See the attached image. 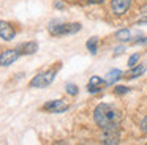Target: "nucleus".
<instances>
[{
	"mask_svg": "<svg viewBox=\"0 0 147 145\" xmlns=\"http://www.w3.org/2000/svg\"><path fill=\"white\" fill-rule=\"evenodd\" d=\"M93 120L101 129L114 128V126H119V123H120L122 112L112 104L101 103L93 110Z\"/></svg>",
	"mask_w": 147,
	"mask_h": 145,
	"instance_id": "f257e3e1",
	"label": "nucleus"
},
{
	"mask_svg": "<svg viewBox=\"0 0 147 145\" xmlns=\"http://www.w3.org/2000/svg\"><path fill=\"white\" fill-rule=\"evenodd\" d=\"M81 30V24L78 22H71V24H60V25H54L49 24V32H51L54 36H62V35H71L76 33V32Z\"/></svg>",
	"mask_w": 147,
	"mask_h": 145,
	"instance_id": "f03ea898",
	"label": "nucleus"
},
{
	"mask_svg": "<svg viewBox=\"0 0 147 145\" xmlns=\"http://www.w3.org/2000/svg\"><path fill=\"white\" fill-rule=\"evenodd\" d=\"M55 77V71H46V72H41V74H36L35 77L30 81V87L33 88H46Z\"/></svg>",
	"mask_w": 147,
	"mask_h": 145,
	"instance_id": "7ed1b4c3",
	"label": "nucleus"
},
{
	"mask_svg": "<svg viewBox=\"0 0 147 145\" xmlns=\"http://www.w3.org/2000/svg\"><path fill=\"white\" fill-rule=\"evenodd\" d=\"M119 139H120L119 126L103 129V134H101V144L103 145H117L119 144Z\"/></svg>",
	"mask_w": 147,
	"mask_h": 145,
	"instance_id": "20e7f679",
	"label": "nucleus"
},
{
	"mask_svg": "<svg viewBox=\"0 0 147 145\" xmlns=\"http://www.w3.org/2000/svg\"><path fill=\"white\" fill-rule=\"evenodd\" d=\"M21 55L19 49H7L0 54V65L2 66H8L13 62H16V58Z\"/></svg>",
	"mask_w": 147,
	"mask_h": 145,
	"instance_id": "39448f33",
	"label": "nucleus"
},
{
	"mask_svg": "<svg viewBox=\"0 0 147 145\" xmlns=\"http://www.w3.org/2000/svg\"><path fill=\"white\" fill-rule=\"evenodd\" d=\"M130 5H131V0H111V9L117 16H122L123 13H127Z\"/></svg>",
	"mask_w": 147,
	"mask_h": 145,
	"instance_id": "423d86ee",
	"label": "nucleus"
},
{
	"mask_svg": "<svg viewBox=\"0 0 147 145\" xmlns=\"http://www.w3.org/2000/svg\"><path fill=\"white\" fill-rule=\"evenodd\" d=\"M14 35H16V32H14V28L11 27L10 22L0 21V38H2V40L11 41L14 38Z\"/></svg>",
	"mask_w": 147,
	"mask_h": 145,
	"instance_id": "0eeeda50",
	"label": "nucleus"
},
{
	"mask_svg": "<svg viewBox=\"0 0 147 145\" xmlns=\"http://www.w3.org/2000/svg\"><path fill=\"white\" fill-rule=\"evenodd\" d=\"M43 109L51 110V112H54V113H60V112H63V110H67L68 106L62 99H54V101H48V103L43 106Z\"/></svg>",
	"mask_w": 147,
	"mask_h": 145,
	"instance_id": "6e6552de",
	"label": "nucleus"
},
{
	"mask_svg": "<svg viewBox=\"0 0 147 145\" xmlns=\"http://www.w3.org/2000/svg\"><path fill=\"white\" fill-rule=\"evenodd\" d=\"M106 84V81H103L101 77H98V76H92L89 81V85H87V90L90 91V93H95V91H100Z\"/></svg>",
	"mask_w": 147,
	"mask_h": 145,
	"instance_id": "1a4fd4ad",
	"label": "nucleus"
},
{
	"mask_svg": "<svg viewBox=\"0 0 147 145\" xmlns=\"http://www.w3.org/2000/svg\"><path fill=\"white\" fill-rule=\"evenodd\" d=\"M19 52L21 54H27V55H32V54H35L36 50H38V44L35 43V41H29V43H24L21 44L19 47Z\"/></svg>",
	"mask_w": 147,
	"mask_h": 145,
	"instance_id": "9d476101",
	"label": "nucleus"
},
{
	"mask_svg": "<svg viewBox=\"0 0 147 145\" xmlns=\"http://www.w3.org/2000/svg\"><path fill=\"white\" fill-rule=\"evenodd\" d=\"M120 76H122V71H120V69H112V71H109V72H108V79H106V84H108V85L114 84V82L117 81Z\"/></svg>",
	"mask_w": 147,
	"mask_h": 145,
	"instance_id": "9b49d317",
	"label": "nucleus"
},
{
	"mask_svg": "<svg viewBox=\"0 0 147 145\" xmlns=\"http://www.w3.org/2000/svg\"><path fill=\"white\" fill-rule=\"evenodd\" d=\"M115 38H117L119 41H130L131 32L127 30V28H123V30H119L117 33H115Z\"/></svg>",
	"mask_w": 147,
	"mask_h": 145,
	"instance_id": "f8f14e48",
	"label": "nucleus"
},
{
	"mask_svg": "<svg viewBox=\"0 0 147 145\" xmlns=\"http://www.w3.org/2000/svg\"><path fill=\"white\" fill-rule=\"evenodd\" d=\"M146 71V66L144 65H139V66H133V69H131L130 72H128V77H138V76H141L142 72Z\"/></svg>",
	"mask_w": 147,
	"mask_h": 145,
	"instance_id": "ddd939ff",
	"label": "nucleus"
},
{
	"mask_svg": "<svg viewBox=\"0 0 147 145\" xmlns=\"http://www.w3.org/2000/svg\"><path fill=\"white\" fill-rule=\"evenodd\" d=\"M96 43H98V38H90L89 41H87V49L90 50L92 54H96Z\"/></svg>",
	"mask_w": 147,
	"mask_h": 145,
	"instance_id": "4468645a",
	"label": "nucleus"
},
{
	"mask_svg": "<svg viewBox=\"0 0 147 145\" xmlns=\"http://www.w3.org/2000/svg\"><path fill=\"white\" fill-rule=\"evenodd\" d=\"M67 93L68 95H78V85H74V84H68L67 85Z\"/></svg>",
	"mask_w": 147,
	"mask_h": 145,
	"instance_id": "2eb2a0df",
	"label": "nucleus"
},
{
	"mask_svg": "<svg viewBox=\"0 0 147 145\" xmlns=\"http://www.w3.org/2000/svg\"><path fill=\"white\" fill-rule=\"evenodd\" d=\"M138 60H139V55H138V54H133V55L128 58V66H131V68H133V66H136Z\"/></svg>",
	"mask_w": 147,
	"mask_h": 145,
	"instance_id": "dca6fc26",
	"label": "nucleus"
},
{
	"mask_svg": "<svg viewBox=\"0 0 147 145\" xmlns=\"http://www.w3.org/2000/svg\"><path fill=\"white\" fill-rule=\"evenodd\" d=\"M114 91H115L117 95H123V93H127V91H128V88L123 87V85H117V87L114 88Z\"/></svg>",
	"mask_w": 147,
	"mask_h": 145,
	"instance_id": "f3484780",
	"label": "nucleus"
},
{
	"mask_svg": "<svg viewBox=\"0 0 147 145\" xmlns=\"http://www.w3.org/2000/svg\"><path fill=\"white\" fill-rule=\"evenodd\" d=\"M141 129H142L144 134H147V115L142 118V122H141Z\"/></svg>",
	"mask_w": 147,
	"mask_h": 145,
	"instance_id": "a211bd4d",
	"label": "nucleus"
},
{
	"mask_svg": "<svg viewBox=\"0 0 147 145\" xmlns=\"http://www.w3.org/2000/svg\"><path fill=\"white\" fill-rule=\"evenodd\" d=\"M122 52H123V47H117L115 52H114V55H119V54H122Z\"/></svg>",
	"mask_w": 147,
	"mask_h": 145,
	"instance_id": "6ab92c4d",
	"label": "nucleus"
},
{
	"mask_svg": "<svg viewBox=\"0 0 147 145\" xmlns=\"http://www.w3.org/2000/svg\"><path fill=\"white\" fill-rule=\"evenodd\" d=\"M138 44H142V43H147V38H139V40H136Z\"/></svg>",
	"mask_w": 147,
	"mask_h": 145,
	"instance_id": "aec40b11",
	"label": "nucleus"
},
{
	"mask_svg": "<svg viewBox=\"0 0 147 145\" xmlns=\"http://www.w3.org/2000/svg\"><path fill=\"white\" fill-rule=\"evenodd\" d=\"M103 0H89V3H101Z\"/></svg>",
	"mask_w": 147,
	"mask_h": 145,
	"instance_id": "412c9836",
	"label": "nucleus"
},
{
	"mask_svg": "<svg viewBox=\"0 0 147 145\" xmlns=\"http://www.w3.org/2000/svg\"><path fill=\"white\" fill-rule=\"evenodd\" d=\"M55 6H57V8H63V5H62L60 2H57V3H55Z\"/></svg>",
	"mask_w": 147,
	"mask_h": 145,
	"instance_id": "4be33fe9",
	"label": "nucleus"
},
{
	"mask_svg": "<svg viewBox=\"0 0 147 145\" xmlns=\"http://www.w3.org/2000/svg\"><path fill=\"white\" fill-rule=\"evenodd\" d=\"M139 22H141V24H142V22H147V16H146V17H142V19H141Z\"/></svg>",
	"mask_w": 147,
	"mask_h": 145,
	"instance_id": "5701e85b",
	"label": "nucleus"
},
{
	"mask_svg": "<svg viewBox=\"0 0 147 145\" xmlns=\"http://www.w3.org/2000/svg\"><path fill=\"white\" fill-rule=\"evenodd\" d=\"M146 145H147V144H146Z\"/></svg>",
	"mask_w": 147,
	"mask_h": 145,
	"instance_id": "b1692460",
	"label": "nucleus"
}]
</instances>
